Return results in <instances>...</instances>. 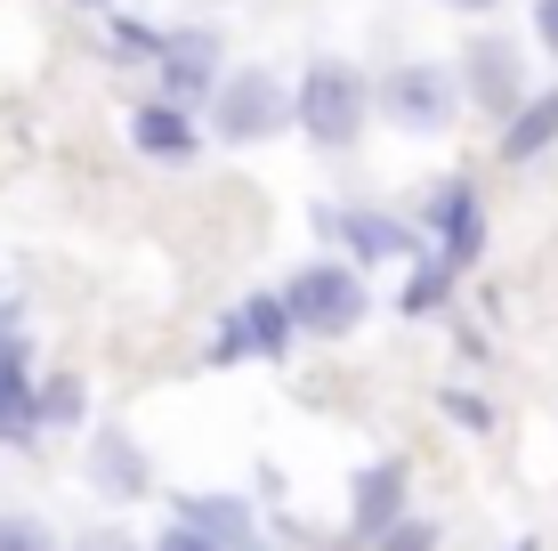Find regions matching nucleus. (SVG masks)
I'll return each instance as SVG.
<instances>
[{
    "label": "nucleus",
    "mask_w": 558,
    "mask_h": 551,
    "mask_svg": "<svg viewBox=\"0 0 558 551\" xmlns=\"http://www.w3.org/2000/svg\"><path fill=\"white\" fill-rule=\"evenodd\" d=\"M364 113H373V82H364L356 65H340V57H316V65L300 73L292 89V122L307 130L316 146H356L364 139Z\"/></svg>",
    "instance_id": "nucleus-1"
},
{
    "label": "nucleus",
    "mask_w": 558,
    "mask_h": 551,
    "mask_svg": "<svg viewBox=\"0 0 558 551\" xmlns=\"http://www.w3.org/2000/svg\"><path fill=\"white\" fill-rule=\"evenodd\" d=\"M276 300H283V316H292V333H316V340H349L364 316H373V292H364V276L349 260H307Z\"/></svg>",
    "instance_id": "nucleus-2"
},
{
    "label": "nucleus",
    "mask_w": 558,
    "mask_h": 551,
    "mask_svg": "<svg viewBox=\"0 0 558 551\" xmlns=\"http://www.w3.org/2000/svg\"><path fill=\"white\" fill-rule=\"evenodd\" d=\"M283 122H292V89L267 65H243V73H227V82H210V139L252 146V139H276Z\"/></svg>",
    "instance_id": "nucleus-3"
},
{
    "label": "nucleus",
    "mask_w": 558,
    "mask_h": 551,
    "mask_svg": "<svg viewBox=\"0 0 558 551\" xmlns=\"http://www.w3.org/2000/svg\"><path fill=\"white\" fill-rule=\"evenodd\" d=\"M373 106L389 113L397 130H405V139H446L453 130V106H461V82L446 65H389L380 73V89H373Z\"/></svg>",
    "instance_id": "nucleus-4"
},
{
    "label": "nucleus",
    "mask_w": 558,
    "mask_h": 551,
    "mask_svg": "<svg viewBox=\"0 0 558 551\" xmlns=\"http://www.w3.org/2000/svg\"><path fill=\"white\" fill-rule=\"evenodd\" d=\"M429 227H437V252H429V276L413 284V309H429L437 300V284L461 276L477 260V243H486V212H477V187L470 179H446L429 195Z\"/></svg>",
    "instance_id": "nucleus-5"
},
{
    "label": "nucleus",
    "mask_w": 558,
    "mask_h": 551,
    "mask_svg": "<svg viewBox=\"0 0 558 551\" xmlns=\"http://www.w3.org/2000/svg\"><path fill=\"white\" fill-rule=\"evenodd\" d=\"M283 349H292V316H283L276 292H252L235 316H227V333L210 340L219 366H235V357H283Z\"/></svg>",
    "instance_id": "nucleus-6"
},
{
    "label": "nucleus",
    "mask_w": 558,
    "mask_h": 551,
    "mask_svg": "<svg viewBox=\"0 0 558 551\" xmlns=\"http://www.w3.org/2000/svg\"><path fill=\"white\" fill-rule=\"evenodd\" d=\"M316 227L332 243H349V268L356 260H413L421 252V236L405 219H380V212H316Z\"/></svg>",
    "instance_id": "nucleus-7"
},
{
    "label": "nucleus",
    "mask_w": 558,
    "mask_h": 551,
    "mask_svg": "<svg viewBox=\"0 0 558 551\" xmlns=\"http://www.w3.org/2000/svg\"><path fill=\"white\" fill-rule=\"evenodd\" d=\"M33 439H41V406H33L25 340L0 333V446H33Z\"/></svg>",
    "instance_id": "nucleus-8"
},
{
    "label": "nucleus",
    "mask_w": 558,
    "mask_h": 551,
    "mask_svg": "<svg viewBox=\"0 0 558 551\" xmlns=\"http://www.w3.org/2000/svg\"><path fill=\"white\" fill-rule=\"evenodd\" d=\"M130 146H138V155H154V163H186V155L203 146V130L186 122V106L146 98L138 113H130Z\"/></svg>",
    "instance_id": "nucleus-9"
},
{
    "label": "nucleus",
    "mask_w": 558,
    "mask_h": 551,
    "mask_svg": "<svg viewBox=\"0 0 558 551\" xmlns=\"http://www.w3.org/2000/svg\"><path fill=\"white\" fill-rule=\"evenodd\" d=\"M210 82H219V49L203 33H179L162 49V106H195V98H210Z\"/></svg>",
    "instance_id": "nucleus-10"
},
{
    "label": "nucleus",
    "mask_w": 558,
    "mask_h": 551,
    "mask_svg": "<svg viewBox=\"0 0 558 551\" xmlns=\"http://www.w3.org/2000/svg\"><path fill=\"white\" fill-rule=\"evenodd\" d=\"M89 479H98V495L113 503H138L146 487H154V470H146V454L122 439V430H98V454H89Z\"/></svg>",
    "instance_id": "nucleus-11"
},
{
    "label": "nucleus",
    "mask_w": 558,
    "mask_h": 551,
    "mask_svg": "<svg viewBox=\"0 0 558 551\" xmlns=\"http://www.w3.org/2000/svg\"><path fill=\"white\" fill-rule=\"evenodd\" d=\"M179 527L210 536L219 551H252V503H243V495H186L179 503Z\"/></svg>",
    "instance_id": "nucleus-12"
},
{
    "label": "nucleus",
    "mask_w": 558,
    "mask_h": 551,
    "mask_svg": "<svg viewBox=\"0 0 558 551\" xmlns=\"http://www.w3.org/2000/svg\"><path fill=\"white\" fill-rule=\"evenodd\" d=\"M397 503H405V470L397 463H373L356 479V536H389L397 527Z\"/></svg>",
    "instance_id": "nucleus-13"
},
{
    "label": "nucleus",
    "mask_w": 558,
    "mask_h": 551,
    "mask_svg": "<svg viewBox=\"0 0 558 551\" xmlns=\"http://www.w3.org/2000/svg\"><path fill=\"white\" fill-rule=\"evenodd\" d=\"M550 139H558V89H543V98H526V106H510V130H502V155H510V163L543 155Z\"/></svg>",
    "instance_id": "nucleus-14"
},
{
    "label": "nucleus",
    "mask_w": 558,
    "mask_h": 551,
    "mask_svg": "<svg viewBox=\"0 0 558 551\" xmlns=\"http://www.w3.org/2000/svg\"><path fill=\"white\" fill-rule=\"evenodd\" d=\"M470 98L477 106H494V113H510V98H518V65H510V41H486L470 57Z\"/></svg>",
    "instance_id": "nucleus-15"
},
{
    "label": "nucleus",
    "mask_w": 558,
    "mask_h": 551,
    "mask_svg": "<svg viewBox=\"0 0 558 551\" xmlns=\"http://www.w3.org/2000/svg\"><path fill=\"white\" fill-rule=\"evenodd\" d=\"M33 406H41V430H82L89 422V390L82 382H41Z\"/></svg>",
    "instance_id": "nucleus-16"
},
{
    "label": "nucleus",
    "mask_w": 558,
    "mask_h": 551,
    "mask_svg": "<svg viewBox=\"0 0 558 551\" xmlns=\"http://www.w3.org/2000/svg\"><path fill=\"white\" fill-rule=\"evenodd\" d=\"M0 551H65L49 536V519H33V511H0Z\"/></svg>",
    "instance_id": "nucleus-17"
},
{
    "label": "nucleus",
    "mask_w": 558,
    "mask_h": 551,
    "mask_svg": "<svg viewBox=\"0 0 558 551\" xmlns=\"http://www.w3.org/2000/svg\"><path fill=\"white\" fill-rule=\"evenodd\" d=\"M73 551H138V543H130L113 519H98V527H82V536H73Z\"/></svg>",
    "instance_id": "nucleus-18"
},
{
    "label": "nucleus",
    "mask_w": 558,
    "mask_h": 551,
    "mask_svg": "<svg viewBox=\"0 0 558 551\" xmlns=\"http://www.w3.org/2000/svg\"><path fill=\"white\" fill-rule=\"evenodd\" d=\"M154 551H219V543H210V536H195V527H179V519H170L162 536H154Z\"/></svg>",
    "instance_id": "nucleus-19"
},
{
    "label": "nucleus",
    "mask_w": 558,
    "mask_h": 551,
    "mask_svg": "<svg viewBox=\"0 0 558 551\" xmlns=\"http://www.w3.org/2000/svg\"><path fill=\"white\" fill-rule=\"evenodd\" d=\"M534 33H543V49L558 57V0H534Z\"/></svg>",
    "instance_id": "nucleus-20"
},
{
    "label": "nucleus",
    "mask_w": 558,
    "mask_h": 551,
    "mask_svg": "<svg viewBox=\"0 0 558 551\" xmlns=\"http://www.w3.org/2000/svg\"><path fill=\"white\" fill-rule=\"evenodd\" d=\"M437 9H461V16H486L494 0H437Z\"/></svg>",
    "instance_id": "nucleus-21"
},
{
    "label": "nucleus",
    "mask_w": 558,
    "mask_h": 551,
    "mask_svg": "<svg viewBox=\"0 0 558 551\" xmlns=\"http://www.w3.org/2000/svg\"><path fill=\"white\" fill-rule=\"evenodd\" d=\"M82 9H106V0H82Z\"/></svg>",
    "instance_id": "nucleus-22"
},
{
    "label": "nucleus",
    "mask_w": 558,
    "mask_h": 551,
    "mask_svg": "<svg viewBox=\"0 0 558 551\" xmlns=\"http://www.w3.org/2000/svg\"><path fill=\"white\" fill-rule=\"evenodd\" d=\"M510 551H534V543H510Z\"/></svg>",
    "instance_id": "nucleus-23"
}]
</instances>
